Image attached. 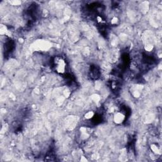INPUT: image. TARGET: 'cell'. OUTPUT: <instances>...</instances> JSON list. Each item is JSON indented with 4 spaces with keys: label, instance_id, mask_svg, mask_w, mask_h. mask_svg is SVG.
Masks as SVG:
<instances>
[{
    "label": "cell",
    "instance_id": "cell-2",
    "mask_svg": "<svg viewBox=\"0 0 162 162\" xmlns=\"http://www.w3.org/2000/svg\"><path fill=\"white\" fill-rule=\"evenodd\" d=\"M89 72H90V77L93 79H97L100 75L99 69L96 65L91 66Z\"/></svg>",
    "mask_w": 162,
    "mask_h": 162
},
{
    "label": "cell",
    "instance_id": "cell-3",
    "mask_svg": "<svg viewBox=\"0 0 162 162\" xmlns=\"http://www.w3.org/2000/svg\"><path fill=\"white\" fill-rule=\"evenodd\" d=\"M125 119H126V115L121 112H117L116 114H115L114 117V120L117 123H122L123 121H124Z\"/></svg>",
    "mask_w": 162,
    "mask_h": 162
},
{
    "label": "cell",
    "instance_id": "cell-1",
    "mask_svg": "<svg viewBox=\"0 0 162 162\" xmlns=\"http://www.w3.org/2000/svg\"><path fill=\"white\" fill-rule=\"evenodd\" d=\"M52 67L57 73L65 74L67 71V62L62 56H56L52 60Z\"/></svg>",
    "mask_w": 162,
    "mask_h": 162
}]
</instances>
